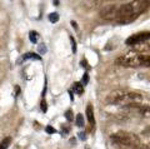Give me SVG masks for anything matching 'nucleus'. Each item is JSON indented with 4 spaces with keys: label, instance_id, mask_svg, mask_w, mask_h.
Wrapping results in <instances>:
<instances>
[{
    "label": "nucleus",
    "instance_id": "obj_1",
    "mask_svg": "<svg viewBox=\"0 0 150 149\" xmlns=\"http://www.w3.org/2000/svg\"><path fill=\"white\" fill-rule=\"evenodd\" d=\"M143 100V95L138 92H130L125 89H118L111 92L109 95L105 98L106 104H114V105H120V104H130V103H140Z\"/></svg>",
    "mask_w": 150,
    "mask_h": 149
},
{
    "label": "nucleus",
    "instance_id": "obj_2",
    "mask_svg": "<svg viewBox=\"0 0 150 149\" xmlns=\"http://www.w3.org/2000/svg\"><path fill=\"white\" fill-rule=\"evenodd\" d=\"M144 62H145V54H139L137 52H126L125 54L120 55L115 59V63L121 67H126V68H142L144 67Z\"/></svg>",
    "mask_w": 150,
    "mask_h": 149
},
{
    "label": "nucleus",
    "instance_id": "obj_3",
    "mask_svg": "<svg viewBox=\"0 0 150 149\" xmlns=\"http://www.w3.org/2000/svg\"><path fill=\"white\" fill-rule=\"evenodd\" d=\"M110 140L112 142V144L121 145V147H129V148H135L142 143L140 142V138L137 134L130 133V132H123V130L111 134Z\"/></svg>",
    "mask_w": 150,
    "mask_h": 149
},
{
    "label": "nucleus",
    "instance_id": "obj_4",
    "mask_svg": "<svg viewBox=\"0 0 150 149\" xmlns=\"http://www.w3.org/2000/svg\"><path fill=\"white\" fill-rule=\"evenodd\" d=\"M149 39H150V31H140V33H137V34L130 35L129 38L125 40V44L129 46H135V45L145 43V41Z\"/></svg>",
    "mask_w": 150,
    "mask_h": 149
},
{
    "label": "nucleus",
    "instance_id": "obj_5",
    "mask_svg": "<svg viewBox=\"0 0 150 149\" xmlns=\"http://www.w3.org/2000/svg\"><path fill=\"white\" fill-rule=\"evenodd\" d=\"M118 9H119V5H115V4L108 5L100 11V16L105 20H115L116 15H118Z\"/></svg>",
    "mask_w": 150,
    "mask_h": 149
},
{
    "label": "nucleus",
    "instance_id": "obj_6",
    "mask_svg": "<svg viewBox=\"0 0 150 149\" xmlns=\"http://www.w3.org/2000/svg\"><path fill=\"white\" fill-rule=\"evenodd\" d=\"M133 52H137V53H139V54L150 52V39L146 40V41H145V43H143V44H139V45L133 46Z\"/></svg>",
    "mask_w": 150,
    "mask_h": 149
},
{
    "label": "nucleus",
    "instance_id": "obj_7",
    "mask_svg": "<svg viewBox=\"0 0 150 149\" xmlns=\"http://www.w3.org/2000/svg\"><path fill=\"white\" fill-rule=\"evenodd\" d=\"M86 118L89 120V123H90V125L95 124V118H94V108H93V105H90V104L86 106Z\"/></svg>",
    "mask_w": 150,
    "mask_h": 149
},
{
    "label": "nucleus",
    "instance_id": "obj_8",
    "mask_svg": "<svg viewBox=\"0 0 150 149\" xmlns=\"http://www.w3.org/2000/svg\"><path fill=\"white\" fill-rule=\"evenodd\" d=\"M73 90L76 93V94H79V95H81L83 93H84V87H83V84L81 83H79V82H75L74 83V85H73Z\"/></svg>",
    "mask_w": 150,
    "mask_h": 149
},
{
    "label": "nucleus",
    "instance_id": "obj_9",
    "mask_svg": "<svg viewBox=\"0 0 150 149\" xmlns=\"http://www.w3.org/2000/svg\"><path fill=\"white\" fill-rule=\"evenodd\" d=\"M10 143H11V138L10 137L4 138L3 140L0 142V149H8L9 145H10Z\"/></svg>",
    "mask_w": 150,
    "mask_h": 149
},
{
    "label": "nucleus",
    "instance_id": "obj_10",
    "mask_svg": "<svg viewBox=\"0 0 150 149\" xmlns=\"http://www.w3.org/2000/svg\"><path fill=\"white\" fill-rule=\"evenodd\" d=\"M23 59L24 60H28V59H34V60H41V57L39 54H36V53H28L25 54L24 57H23Z\"/></svg>",
    "mask_w": 150,
    "mask_h": 149
},
{
    "label": "nucleus",
    "instance_id": "obj_11",
    "mask_svg": "<svg viewBox=\"0 0 150 149\" xmlns=\"http://www.w3.org/2000/svg\"><path fill=\"white\" fill-rule=\"evenodd\" d=\"M29 39H30V41L31 43H36L38 41V39H39V34H38L36 31H30L29 33Z\"/></svg>",
    "mask_w": 150,
    "mask_h": 149
},
{
    "label": "nucleus",
    "instance_id": "obj_12",
    "mask_svg": "<svg viewBox=\"0 0 150 149\" xmlns=\"http://www.w3.org/2000/svg\"><path fill=\"white\" fill-rule=\"evenodd\" d=\"M49 20H50V23H56L59 20V14L58 13H51V14H49Z\"/></svg>",
    "mask_w": 150,
    "mask_h": 149
},
{
    "label": "nucleus",
    "instance_id": "obj_13",
    "mask_svg": "<svg viewBox=\"0 0 150 149\" xmlns=\"http://www.w3.org/2000/svg\"><path fill=\"white\" fill-rule=\"evenodd\" d=\"M76 125L78 127H84V117H83V114H78L76 115Z\"/></svg>",
    "mask_w": 150,
    "mask_h": 149
},
{
    "label": "nucleus",
    "instance_id": "obj_14",
    "mask_svg": "<svg viewBox=\"0 0 150 149\" xmlns=\"http://www.w3.org/2000/svg\"><path fill=\"white\" fill-rule=\"evenodd\" d=\"M134 149H150V144L148 143H140L138 147H135Z\"/></svg>",
    "mask_w": 150,
    "mask_h": 149
},
{
    "label": "nucleus",
    "instance_id": "obj_15",
    "mask_svg": "<svg viewBox=\"0 0 150 149\" xmlns=\"http://www.w3.org/2000/svg\"><path fill=\"white\" fill-rule=\"evenodd\" d=\"M70 41H71V49H73V53H76V41L73 36H70Z\"/></svg>",
    "mask_w": 150,
    "mask_h": 149
},
{
    "label": "nucleus",
    "instance_id": "obj_16",
    "mask_svg": "<svg viewBox=\"0 0 150 149\" xmlns=\"http://www.w3.org/2000/svg\"><path fill=\"white\" fill-rule=\"evenodd\" d=\"M65 118H67L69 122H71L73 118H74V117H73V111H71V110H68L67 113H65Z\"/></svg>",
    "mask_w": 150,
    "mask_h": 149
},
{
    "label": "nucleus",
    "instance_id": "obj_17",
    "mask_svg": "<svg viewBox=\"0 0 150 149\" xmlns=\"http://www.w3.org/2000/svg\"><path fill=\"white\" fill-rule=\"evenodd\" d=\"M38 52H39L40 54H45L46 53V46L44 44H40L39 45V49H38Z\"/></svg>",
    "mask_w": 150,
    "mask_h": 149
},
{
    "label": "nucleus",
    "instance_id": "obj_18",
    "mask_svg": "<svg viewBox=\"0 0 150 149\" xmlns=\"http://www.w3.org/2000/svg\"><path fill=\"white\" fill-rule=\"evenodd\" d=\"M144 67H145V68H150V55H145Z\"/></svg>",
    "mask_w": 150,
    "mask_h": 149
},
{
    "label": "nucleus",
    "instance_id": "obj_19",
    "mask_svg": "<svg viewBox=\"0 0 150 149\" xmlns=\"http://www.w3.org/2000/svg\"><path fill=\"white\" fill-rule=\"evenodd\" d=\"M45 130H46V133H49V134H54V133H56V130L51 127V125H48V127L45 128Z\"/></svg>",
    "mask_w": 150,
    "mask_h": 149
},
{
    "label": "nucleus",
    "instance_id": "obj_20",
    "mask_svg": "<svg viewBox=\"0 0 150 149\" xmlns=\"http://www.w3.org/2000/svg\"><path fill=\"white\" fill-rule=\"evenodd\" d=\"M40 106H41V110H43L44 113H45L46 110H48V104H46L45 100H41V105H40Z\"/></svg>",
    "mask_w": 150,
    "mask_h": 149
},
{
    "label": "nucleus",
    "instance_id": "obj_21",
    "mask_svg": "<svg viewBox=\"0 0 150 149\" xmlns=\"http://www.w3.org/2000/svg\"><path fill=\"white\" fill-rule=\"evenodd\" d=\"M88 82H89V75L88 73H85V75L83 77V84H88Z\"/></svg>",
    "mask_w": 150,
    "mask_h": 149
},
{
    "label": "nucleus",
    "instance_id": "obj_22",
    "mask_svg": "<svg viewBox=\"0 0 150 149\" xmlns=\"http://www.w3.org/2000/svg\"><path fill=\"white\" fill-rule=\"evenodd\" d=\"M143 133H144V134H146V136H150V127H148V128H145Z\"/></svg>",
    "mask_w": 150,
    "mask_h": 149
},
{
    "label": "nucleus",
    "instance_id": "obj_23",
    "mask_svg": "<svg viewBox=\"0 0 150 149\" xmlns=\"http://www.w3.org/2000/svg\"><path fill=\"white\" fill-rule=\"evenodd\" d=\"M71 25H73V28H75V29H76V28H78V24H76V23H75V21H71Z\"/></svg>",
    "mask_w": 150,
    "mask_h": 149
},
{
    "label": "nucleus",
    "instance_id": "obj_24",
    "mask_svg": "<svg viewBox=\"0 0 150 149\" xmlns=\"http://www.w3.org/2000/svg\"><path fill=\"white\" fill-rule=\"evenodd\" d=\"M79 136H80V138H81V139H85V138H86V136H84V133H83V132H81L80 134H79Z\"/></svg>",
    "mask_w": 150,
    "mask_h": 149
},
{
    "label": "nucleus",
    "instance_id": "obj_25",
    "mask_svg": "<svg viewBox=\"0 0 150 149\" xmlns=\"http://www.w3.org/2000/svg\"><path fill=\"white\" fill-rule=\"evenodd\" d=\"M15 90H16V93H15V94L18 95V94H19V92H20V88H19V87H16V88H15Z\"/></svg>",
    "mask_w": 150,
    "mask_h": 149
}]
</instances>
